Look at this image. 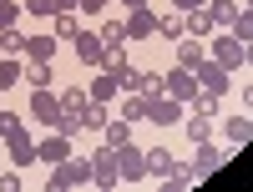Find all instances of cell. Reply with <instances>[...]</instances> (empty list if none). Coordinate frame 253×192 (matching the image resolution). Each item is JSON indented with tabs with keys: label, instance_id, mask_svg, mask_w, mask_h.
Listing matches in <instances>:
<instances>
[{
	"label": "cell",
	"instance_id": "6da1fadb",
	"mask_svg": "<svg viewBox=\"0 0 253 192\" xmlns=\"http://www.w3.org/2000/svg\"><path fill=\"white\" fill-rule=\"evenodd\" d=\"M147 101V121L152 126H177L187 112H182V101L177 96H167V91H157V96H142Z\"/></svg>",
	"mask_w": 253,
	"mask_h": 192
},
{
	"label": "cell",
	"instance_id": "7a4b0ae2",
	"mask_svg": "<svg viewBox=\"0 0 253 192\" xmlns=\"http://www.w3.org/2000/svg\"><path fill=\"white\" fill-rule=\"evenodd\" d=\"M91 182L96 187H122V167H117V147H96L91 152Z\"/></svg>",
	"mask_w": 253,
	"mask_h": 192
},
{
	"label": "cell",
	"instance_id": "3957f363",
	"mask_svg": "<svg viewBox=\"0 0 253 192\" xmlns=\"http://www.w3.org/2000/svg\"><path fill=\"white\" fill-rule=\"evenodd\" d=\"M26 112L41 121V126H56L61 121V96L51 86H31V101H26Z\"/></svg>",
	"mask_w": 253,
	"mask_h": 192
},
{
	"label": "cell",
	"instance_id": "277c9868",
	"mask_svg": "<svg viewBox=\"0 0 253 192\" xmlns=\"http://www.w3.org/2000/svg\"><path fill=\"white\" fill-rule=\"evenodd\" d=\"M208 56H213L223 71H238V66H243V40H238L233 31H218L213 46H208Z\"/></svg>",
	"mask_w": 253,
	"mask_h": 192
},
{
	"label": "cell",
	"instance_id": "5b68a950",
	"mask_svg": "<svg viewBox=\"0 0 253 192\" xmlns=\"http://www.w3.org/2000/svg\"><path fill=\"white\" fill-rule=\"evenodd\" d=\"M0 142H5V152H10L15 167H36V162H41V157H36V137L26 132V126H15V132H10V137H0Z\"/></svg>",
	"mask_w": 253,
	"mask_h": 192
},
{
	"label": "cell",
	"instance_id": "8992f818",
	"mask_svg": "<svg viewBox=\"0 0 253 192\" xmlns=\"http://www.w3.org/2000/svg\"><path fill=\"white\" fill-rule=\"evenodd\" d=\"M117 167H122V182H142L147 177V152L132 147V142H122L117 147Z\"/></svg>",
	"mask_w": 253,
	"mask_h": 192
},
{
	"label": "cell",
	"instance_id": "52a82bcc",
	"mask_svg": "<svg viewBox=\"0 0 253 192\" xmlns=\"http://www.w3.org/2000/svg\"><path fill=\"white\" fill-rule=\"evenodd\" d=\"M126 40H152L157 36V15H152V5H137V10H126Z\"/></svg>",
	"mask_w": 253,
	"mask_h": 192
},
{
	"label": "cell",
	"instance_id": "ba28073f",
	"mask_svg": "<svg viewBox=\"0 0 253 192\" xmlns=\"http://www.w3.org/2000/svg\"><path fill=\"white\" fill-rule=\"evenodd\" d=\"M71 46H76V61H81L86 71H101V56H107V46H101V36H96V31H81Z\"/></svg>",
	"mask_w": 253,
	"mask_h": 192
},
{
	"label": "cell",
	"instance_id": "9c48e42d",
	"mask_svg": "<svg viewBox=\"0 0 253 192\" xmlns=\"http://www.w3.org/2000/svg\"><path fill=\"white\" fill-rule=\"evenodd\" d=\"M162 91H167V96H177V101L187 106V101L198 96V76L187 71V66H177V71H167V76H162Z\"/></svg>",
	"mask_w": 253,
	"mask_h": 192
},
{
	"label": "cell",
	"instance_id": "30bf717a",
	"mask_svg": "<svg viewBox=\"0 0 253 192\" xmlns=\"http://www.w3.org/2000/svg\"><path fill=\"white\" fill-rule=\"evenodd\" d=\"M193 76H198V91H208V96H218V101H223V91H228V71L218 66L213 56H208V61H203V66H198Z\"/></svg>",
	"mask_w": 253,
	"mask_h": 192
},
{
	"label": "cell",
	"instance_id": "8fae6325",
	"mask_svg": "<svg viewBox=\"0 0 253 192\" xmlns=\"http://www.w3.org/2000/svg\"><path fill=\"white\" fill-rule=\"evenodd\" d=\"M71 152H76V147H71V137H61V132H51V137H41V142H36V157L46 162V167H56V162H66Z\"/></svg>",
	"mask_w": 253,
	"mask_h": 192
},
{
	"label": "cell",
	"instance_id": "7c38bea8",
	"mask_svg": "<svg viewBox=\"0 0 253 192\" xmlns=\"http://www.w3.org/2000/svg\"><path fill=\"white\" fill-rule=\"evenodd\" d=\"M228 162V147H218V142H198V157H193V172L198 177H208L213 167H223Z\"/></svg>",
	"mask_w": 253,
	"mask_h": 192
},
{
	"label": "cell",
	"instance_id": "4fadbf2b",
	"mask_svg": "<svg viewBox=\"0 0 253 192\" xmlns=\"http://www.w3.org/2000/svg\"><path fill=\"white\" fill-rule=\"evenodd\" d=\"M203 61H208V46H203V36H182V40H177V66L198 71Z\"/></svg>",
	"mask_w": 253,
	"mask_h": 192
},
{
	"label": "cell",
	"instance_id": "5bb4252c",
	"mask_svg": "<svg viewBox=\"0 0 253 192\" xmlns=\"http://www.w3.org/2000/svg\"><path fill=\"white\" fill-rule=\"evenodd\" d=\"M56 46L61 40L51 31H41V36H26V61H56Z\"/></svg>",
	"mask_w": 253,
	"mask_h": 192
},
{
	"label": "cell",
	"instance_id": "9a60e30c",
	"mask_svg": "<svg viewBox=\"0 0 253 192\" xmlns=\"http://www.w3.org/2000/svg\"><path fill=\"white\" fill-rule=\"evenodd\" d=\"M253 142V116H228L223 121V147H243Z\"/></svg>",
	"mask_w": 253,
	"mask_h": 192
},
{
	"label": "cell",
	"instance_id": "2e32d148",
	"mask_svg": "<svg viewBox=\"0 0 253 192\" xmlns=\"http://www.w3.org/2000/svg\"><path fill=\"white\" fill-rule=\"evenodd\" d=\"M172 167H177V157L167 152V147H147V177H172Z\"/></svg>",
	"mask_w": 253,
	"mask_h": 192
},
{
	"label": "cell",
	"instance_id": "e0dca14e",
	"mask_svg": "<svg viewBox=\"0 0 253 192\" xmlns=\"http://www.w3.org/2000/svg\"><path fill=\"white\" fill-rule=\"evenodd\" d=\"M96 36H101V46H107V51H122V46H126V26H122L117 15H107V20H101V26H96Z\"/></svg>",
	"mask_w": 253,
	"mask_h": 192
},
{
	"label": "cell",
	"instance_id": "ac0fdd59",
	"mask_svg": "<svg viewBox=\"0 0 253 192\" xmlns=\"http://www.w3.org/2000/svg\"><path fill=\"white\" fill-rule=\"evenodd\" d=\"M117 91H122V86H117V76H112V71H96V76H91V86H86L91 101H117Z\"/></svg>",
	"mask_w": 253,
	"mask_h": 192
},
{
	"label": "cell",
	"instance_id": "d6986e66",
	"mask_svg": "<svg viewBox=\"0 0 253 192\" xmlns=\"http://www.w3.org/2000/svg\"><path fill=\"white\" fill-rule=\"evenodd\" d=\"M182 126H187V142H213V116H203V112H193V116H182Z\"/></svg>",
	"mask_w": 253,
	"mask_h": 192
},
{
	"label": "cell",
	"instance_id": "ffe728a7",
	"mask_svg": "<svg viewBox=\"0 0 253 192\" xmlns=\"http://www.w3.org/2000/svg\"><path fill=\"white\" fill-rule=\"evenodd\" d=\"M157 36H162V40H172V46H177V40L187 36V15H182V10L162 15V20H157Z\"/></svg>",
	"mask_w": 253,
	"mask_h": 192
},
{
	"label": "cell",
	"instance_id": "44dd1931",
	"mask_svg": "<svg viewBox=\"0 0 253 192\" xmlns=\"http://www.w3.org/2000/svg\"><path fill=\"white\" fill-rule=\"evenodd\" d=\"M208 15H213V26H218V31H233L238 5H233V0H208Z\"/></svg>",
	"mask_w": 253,
	"mask_h": 192
},
{
	"label": "cell",
	"instance_id": "7402d4cb",
	"mask_svg": "<svg viewBox=\"0 0 253 192\" xmlns=\"http://www.w3.org/2000/svg\"><path fill=\"white\" fill-rule=\"evenodd\" d=\"M20 81H26V86H51V81H56V66H51V61H31V66L20 71Z\"/></svg>",
	"mask_w": 253,
	"mask_h": 192
},
{
	"label": "cell",
	"instance_id": "603a6c76",
	"mask_svg": "<svg viewBox=\"0 0 253 192\" xmlns=\"http://www.w3.org/2000/svg\"><path fill=\"white\" fill-rule=\"evenodd\" d=\"M51 36H56V40H76V36H81V26H76V10H61V15H51Z\"/></svg>",
	"mask_w": 253,
	"mask_h": 192
},
{
	"label": "cell",
	"instance_id": "cb8c5ba5",
	"mask_svg": "<svg viewBox=\"0 0 253 192\" xmlns=\"http://www.w3.org/2000/svg\"><path fill=\"white\" fill-rule=\"evenodd\" d=\"M187 36H218V26H213V15H208V5L203 10H187Z\"/></svg>",
	"mask_w": 253,
	"mask_h": 192
},
{
	"label": "cell",
	"instance_id": "d4e9b609",
	"mask_svg": "<svg viewBox=\"0 0 253 192\" xmlns=\"http://www.w3.org/2000/svg\"><path fill=\"white\" fill-rule=\"evenodd\" d=\"M101 132H107V147H122V142H132V121L126 116H107Z\"/></svg>",
	"mask_w": 253,
	"mask_h": 192
},
{
	"label": "cell",
	"instance_id": "484cf974",
	"mask_svg": "<svg viewBox=\"0 0 253 192\" xmlns=\"http://www.w3.org/2000/svg\"><path fill=\"white\" fill-rule=\"evenodd\" d=\"M122 116L132 121V126L147 121V101H142V91H122Z\"/></svg>",
	"mask_w": 253,
	"mask_h": 192
},
{
	"label": "cell",
	"instance_id": "4316f807",
	"mask_svg": "<svg viewBox=\"0 0 253 192\" xmlns=\"http://www.w3.org/2000/svg\"><path fill=\"white\" fill-rule=\"evenodd\" d=\"M86 126H91V132L107 126V101H86V106H81V132H86Z\"/></svg>",
	"mask_w": 253,
	"mask_h": 192
},
{
	"label": "cell",
	"instance_id": "83f0119b",
	"mask_svg": "<svg viewBox=\"0 0 253 192\" xmlns=\"http://www.w3.org/2000/svg\"><path fill=\"white\" fill-rule=\"evenodd\" d=\"M0 56H26V31H15V26L0 31Z\"/></svg>",
	"mask_w": 253,
	"mask_h": 192
},
{
	"label": "cell",
	"instance_id": "f1b7e54d",
	"mask_svg": "<svg viewBox=\"0 0 253 192\" xmlns=\"http://www.w3.org/2000/svg\"><path fill=\"white\" fill-rule=\"evenodd\" d=\"M20 71H26V66H20L15 56H0V91H10L15 81H20Z\"/></svg>",
	"mask_w": 253,
	"mask_h": 192
},
{
	"label": "cell",
	"instance_id": "f546056e",
	"mask_svg": "<svg viewBox=\"0 0 253 192\" xmlns=\"http://www.w3.org/2000/svg\"><path fill=\"white\" fill-rule=\"evenodd\" d=\"M126 66H132V56H126V46H122V51H107V56H101V71H112V76H122Z\"/></svg>",
	"mask_w": 253,
	"mask_h": 192
},
{
	"label": "cell",
	"instance_id": "4dcf8cb0",
	"mask_svg": "<svg viewBox=\"0 0 253 192\" xmlns=\"http://www.w3.org/2000/svg\"><path fill=\"white\" fill-rule=\"evenodd\" d=\"M86 101H91L86 91H81V86H71V91H61V112H76V116H81V106H86Z\"/></svg>",
	"mask_w": 253,
	"mask_h": 192
},
{
	"label": "cell",
	"instance_id": "1f68e13d",
	"mask_svg": "<svg viewBox=\"0 0 253 192\" xmlns=\"http://www.w3.org/2000/svg\"><path fill=\"white\" fill-rule=\"evenodd\" d=\"M56 132L76 142V137H81V116H76V112H61V121H56Z\"/></svg>",
	"mask_w": 253,
	"mask_h": 192
},
{
	"label": "cell",
	"instance_id": "d6a6232c",
	"mask_svg": "<svg viewBox=\"0 0 253 192\" xmlns=\"http://www.w3.org/2000/svg\"><path fill=\"white\" fill-rule=\"evenodd\" d=\"M233 36L243 40V46L253 40V10H238V20H233Z\"/></svg>",
	"mask_w": 253,
	"mask_h": 192
},
{
	"label": "cell",
	"instance_id": "836d02e7",
	"mask_svg": "<svg viewBox=\"0 0 253 192\" xmlns=\"http://www.w3.org/2000/svg\"><path fill=\"white\" fill-rule=\"evenodd\" d=\"M137 91H142V96H157V91H162V71H142Z\"/></svg>",
	"mask_w": 253,
	"mask_h": 192
},
{
	"label": "cell",
	"instance_id": "e575fe53",
	"mask_svg": "<svg viewBox=\"0 0 253 192\" xmlns=\"http://www.w3.org/2000/svg\"><path fill=\"white\" fill-rule=\"evenodd\" d=\"M187 106H193V112H203V116H218V96H208V91H198Z\"/></svg>",
	"mask_w": 253,
	"mask_h": 192
},
{
	"label": "cell",
	"instance_id": "d590c367",
	"mask_svg": "<svg viewBox=\"0 0 253 192\" xmlns=\"http://www.w3.org/2000/svg\"><path fill=\"white\" fill-rule=\"evenodd\" d=\"M26 10H31L36 20H51V15H56V0H26Z\"/></svg>",
	"mask_w": 253,
	"mask_h": 192
},
{
	"label": "cell",
	"instance_id": "8d00e7d4",
	"mask_svg": "<svg viewBox=\"0 0 253 192\" xmlns=\"http://www.w3.org/2000/svg\"><path fill=\"white\" fill-rule=\"evenodd\" d=\"M15 15H20V5H15V0H0V31H5V26H15Z\"/></svg>",
	"mask_w": 253,
	"mask_h": 192
},
{
	"label": "cell",
	"instance_id": "74e56055",
	"mask_svg": "<svg viewBox=\"0 0 253 192\" xmlns=\"http://www.w3.org/2000/svg\"><path fill=\"white\" fill-rule=\"evenodd\" d=\"M107 5H112V0H76V10H81V15H101Z\"/></svg>",
	"mask_w": 253,
	"mask_h": 192
},
{
	"label": "cell",
	"instance_id": "f35d334b",
	"mask_svg": "<svg viewBox=\"0 0 253 192\" xmlns=\"http://www.w3.org/2000/svg\"><path fill=\"white\" fill-rule=\"evenodd\" d=\"M15 126H20V116H15V112H0V137H10Z\"/></svg>",
	"mask_w": 253,
	"mask_h": 192
},
{
	"label": "cell",
	"instance_id": "ab89813d",
	"mask_svg": "<svg viewBox=\"0 0 253 192\" xmlns=\"http://www.w3.org/2000/svg\"><path fill=\"white\" fill-rule=\"evenodd\" d=\"M0 192H20V167H15V172H5V177H0Z\"/></svg>",
	"mask_w": 253,
	"mask_h": 192
},
{
	"label": "cell",
	"instance_id": "60d3db41",
	"mask_svg": "<svg viewBox=\"0 0 253 192\" xmlns=\"http://www.w3.org/2000/svg\"><path fill=\"white\" fill-rule=\"evenodd\" d=\"M172 5H177V10L187 15V10H203V5H208V0H172Z\"/></svg>",
	"mask_w": 253,
	"mask_h": 192
},
{
	"label": "cell",
	"instance_id": "b9f144b4",
	"mask_svg": "<svg viewBox=\"0 0 253 192\" xmlns=\"http://www.w3.org/2000/svg\"><path fill=\"white\" fill-rule=\"evenodd\" d=\"M243 112H253V86H243Z\"/></svg>",
	"mask_w": 253,
	"mask_h": 192
},
{
	"label": "cell",
	"instance_id": "7bdbcfd3",
	"mask_svg": "<svg viewBox=\"0 0 253 192\" xmlns=\"http://www.w3.org/2000/svg\"><path fill=\"white\" fill-rule=\"evenodd\" d=\"M61 10H76V0H56V15H61Z\"/></svg>",
	"mask_w": 253,
	"mask_h": 192
},
{
	"label": "cell",
	"instance_id": "ee69618b",
	"mask_svg": "<svg viewBox=\"0 0 253 192\" xmlns=\"http://www.w3.org/2000/svg\"><path fill=\"white\" fill-rule=\"evenodd\" d=\"M243 66H253V40H248V46H243Z\"/></svg>",
	"mask_w": 253,
	"mask_h": 192
},
{
	"label": "cell",
	"instance_id": "f6af8a7d",
	"mask_svg": "<svg viewBox=\"0 0 253 192\" xmlns=\"http://www.w3.org/2000/svg\"><path fill=\"white\" fill-rule=\"evenodd\" d=\"M122 5H126V10H137V5H147V0H122Z\"/></svg>",
	"mask_w": 253,
	"mask_h": 192
},
{
	"label": "cell",
	"instance_id": "bcb514c9",
	"mask_svg": "<svg viewBox=\"0 0 253 192\" xmlns=\"http://www.w3.org/2000/svg\"><path fill=\"white\" fill-rule=\"evenodd\" d=\"M243 10H253V0H243Z\"/></svg>",
	"mask_w": 253,
	"mask_h": 192
}]
</instances>
